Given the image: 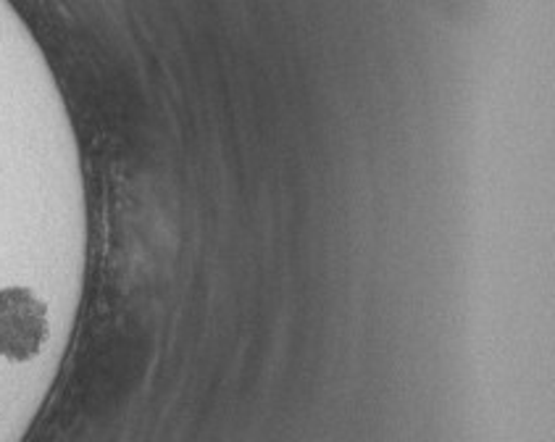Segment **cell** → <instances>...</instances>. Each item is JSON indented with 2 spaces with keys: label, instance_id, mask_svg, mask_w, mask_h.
I'll use <instances>...</instances> for the list:
<instances>
[{
  "label": "cell",
  "instance_id": "cell-1",
  "mask_svg": "<svg viewBox=\"0 0 555 442\" xmlns=\"http://www.w3.org/2000/svg\"><path fill=\"white\" fill-rule=\"evenodd\" d=\"M48 340V309L27 287L0 290V355L29 361Z\"/></svg>",
  "mask_w": 555,
  "mask_h": 442
}]
</instances>
